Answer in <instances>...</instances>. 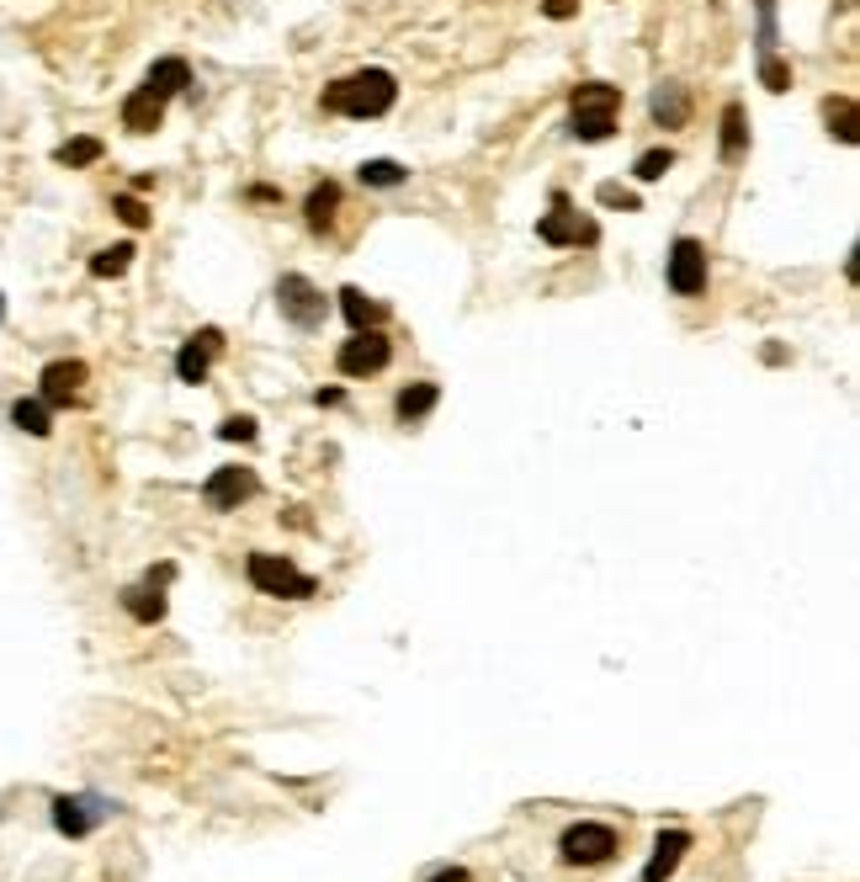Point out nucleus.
I'll use <instances>...</instances> for the list:
<instances>
[{"label":"nucleus","instance_id":"obj_30","mask_svg":"<svg viewBox=\"0 0 860 882\" xmlns=\"http://www.w3.org/2000/svg\"><path fill=\"white\" fill-rule=\"evenodd\" d=\"M218 436H224V442H255V421H250V415H229V421L218 426Z\"/></svg>","mask_w":860,"mask_h":882},{"label":"nucleus","instance_id":"obj_13","mask_svg":"<svg viewBox=\"0 0 860 882\" xmlns=\"http://www.w3.org/2000/svg\"><path fill=\"white\" fill-rule=\"evenodd\" d=\"M160 122H165V96H154L149 86L122 101V128H128V133H154Z\"/></svg>","mask_w":860,"mask_h":882},{"label":"nucleus","instance_id":"obj_35","mask_svg":"<svg viewBox=\"0 0 860 882\" xmlns=\"http://www.w3.org/2000/svg\"><path fill=\"white\" fill-rule=\"evenodd\" d=\"M340 399H346V394H340V389H319V404H325V410H335Z\"/></svg>","mask_w":860,"mask_h":882},{"label":"nucleus","instance_id":"obj_26","mask_svg":"<svg viewBox=\"0 0 860 882\" xmlns=\"http://www.w3.org/2000/svg\"><path fill=\"white\" fill-rule=\"evenodd\" d=\"M128 266H133V244L122 240V244H112V250H101V255L90 261V276H107V282H112V276H122Z\"/></svg>","mask_w":860,"mask_h":882},{"label":"nucleus","instance_id":"obj_28","mask_svg":"<svg viewBox=\"0 0 860 882\" xmlns=\"http://www.w3.org/2000/svg\"><path fill=\"white\" fill-rule=\"evenodd\" d=\"M760 80H765V91H786V86H792V69L775 59V54H765V59H760Z\"/></svg>","mask_w":860,"mask_h":882},{"label":"nucleus","instance_id":"obj_2","mask_svg":"<svg viewBox=\"0 0 860 882\" xmlns=\"http://www.w3.org/2000/svg\"><path fill=\"white\" fill-rule=\"evenodd\" d=\"M617 107H622V91H617V86H606V80L579 86V91H574V133L590 139V144L611 139V133H617Z\"/></svg>","mask_w":860,"mask_h":882},{"label":"nucleus","instance_id":"obj_12","mask_svg":"<svg viewBox=\"0 0 860 882\" xmlns=\"http://www.w3.org/2000/svg\"><path fill=\"white\" fill-rule=\"evenodd\" d=\"M685 851H690V835H685V829H664V835L653 840V856H649V867H643V882H664L675 867H681Z\"/></svg>","mask_w":860,"mask_h":882},{"label":"nucleus","instance_id":"obj_19","mask_svg":"<svg viewBox=\"0 0 860 882\" xmlns=\"http://www.w3.org/2000/svg\"><path fill=\"white\" fill-rule=\"evenodd\" d=\"M144 86L154 96H165V101H171L176 91H186V86H192V69H186V59H154V69H149Z\"/></svg>","mask_w":860,"mask_h":882},{"label":"nucleus","instance_id":"obj_8","mask_svg":"<svg viewBox=\"0 0 860 882\" xmlns=\"http://www.w3.org/2000/svg\"><path fill=\"white\" fill-rule=\"evenodd\" d=\"M670 287L681 298H696L707 287V250H701V240H675V250H670Z\"/></svg>","mask_w":860,"mask_h":882},{"label":"nucleus","instance_id":"obj_34","mask_svg":"<svg viewBox=\"0 0 860 882\" xmlns=\"http://www.w3.org/2000/svg\"><path fill=\"white\" fill-rule=\"evenodd\" d=\"M431 882H468V872H462V867H446V872H436Z\"/></svg>","mask_w":860,"mask_h":882},{"label":"nucleus","instance_id":"obj_9","mask_svg":"<svg viewBox=\"0 0 860 882\" xmlns=\"http://www.w3.org/2000/svg\"><path fill=\"white\" fill-rule=\"evenodd\" d=\"M255 489H261V479H255L250 468H218L208 484H203V500H208L213 511H239Z\"/></svg>","mask_w":860,"mask_h":882},{"label":"nucleus","instance_id":"obj_24","mask_svg":"<svg viewBox=\"0 0 860 882\" xmlns=\"http://www.w3.org/2000/svg\"><path fill=\"white\" fill-rule=\"evenodd\" d=\"M54 160H59V165H69V171H80V165H96V160H101V139L80 133V139L59 144V150H54Z\"/></svg>","mask_w":860,"mask_h":882},{"label":"nucleus","instance_id":"obj_1","mask_svg":"<svg viewBox=\"0 0 860 882\" xmlns=\"http://www.w3.org/2000/svg\"><path fill=\"white\" fill-rule=\"evenodd\" d=\"M393 101H399V80L388 69H357V75L325 86V107L340 118H383Z\"/></svg>","mask_w":860,"mask_h":882},{"label":"nucleus","instance_id":"obj_25","mask_svg":"<svg viewBox=\"0 0 860 882\" xmlns=\"http://www.w3.org/2000/svg\"><path fill=\"white\" fill-rule=\"evenodd\" d=\"M357 176H361V186H378V192H383V186H404V176H410V171H404L399 160H367Z\"/></svg>","mask_w":860,"mask_h":882},{"label":"nucleus","instance_id":"obj_4","mask_svg":"<svg viewBox=\"0 0 860 882\" xmlns=\"http://www.w3.org/2000/svg\"><path fill=\"white\" fill-rule=\"evenodd\" d=\"M536 240H547V244H595L600 240V229H595L590 214H579V208L568 203V192H553L547 214L536 218Z\"/></svg>","mask_w":860,"mask_h":882},{"label":"nucleus","instance_id":"obj_20","mask_svg":"<svg viewBox=\"0 0 860 882\" xmlns=\"http://www.w3.org/2000/svg\"><path fill=\"white\" fill-rule=\"evenodd\" d=\"M824 118H829L834 139L839 144H856L860 139V112H856V96H829V107H824Z\"/></svg>","mask_w":860,"mask_h":882},{"label":"nucleus","instance_id":"obj_22","mask_svg":"<svg viewBox=\"0 0 860 882\" xmlns=\"http://www.w3.org/2000/svg\"><path fill=\"white\" fill-rule=\"evenodd\" d=\"M436 399H442V389H436V383H415V389H404V394H399V421H404V426L425 421V415L436 410Z\"/></svg>","mask_w":860,"mask_h":882},{"label":"nucleus","instance_id":"obj_31","mask_svg":"<svg viewBox=\"0 0 860 882\" xmlns=\"http://www.w3.org/2000/svg\"><path fill=\"white\" fill-rule=\"evenodd\" d=\"M600 203H606V208H627V214H632V208H638V192H622V186H600Z\"/></svg>","mask_w":860,"mask_h":882},{"label":"nucleus","instance_id":"obj_17","mask_svg":"<svg viewBox=\"0 0 860 882\" xmlns=\"http://www.w3.org/2000/svg\"><path fill=\"white\" fill-rule=\"evenodd\" d=\"M122 607L133 611V622H160V617L171 611V601H165L160 585H149L144 579V585H128V590H122Z\"/></svg>","mask_w":860,"mask_h":882},{"label":"nucleus","instance_id":"obj_33","mask_svg":"<svg viewBox=\"0 0 860 882\" xmlns=\"http://www.w3.org/2000/svg\"><path fill=\"white\" fill-rule=\"evenodd\" d=\"M171 579H176V564H154V569H149V585H160V590H165Z\"/></svg>","mask_w":860,"mask_h":882},{"label":"nucleus","instance_id":"obj_3","mask_svg":"<svg viewBox=\"0 0 860 882\" xmlns=\"http://www.w3.org/2000/svg\"><path fill=\"white\" fill-rule=\"evenodd\" d=\"M250 579H255V590H266V596H282V601H308L319 585H314V575H303L293 558H271V553H250Z\"/></svg>","mask_w":860,"mask_h":882},{"label":"nucleus","instance_id":"obj_6","mask_svg":"<svg viewBox=\"0 0 860 882\" xmlns=\"http://www.w3.org/2000/svg\"><path fill=\"white\" fill-rule=\"evenodd\" d=\"M568 867H600L617 856V829L611 824H568L564 840H558Z\"/></svg>","mask_w":860,"mask_h":882},{"label":"nucleus","instance_id":"obj_21","mask_svg":"<svg viewBox=\"0 0 860 882\" xmlns=\"http://www.w3.org/2000/svg\"><path fill=\"white\" fill-rule=\"evenodd\" d=\"M11 421L28 431V436H48V431H54V404H43L37 394L17 399V404H11Z\"/></svg>","mask_w":860,"mask_h":882},{"label":"nucleus","instance_id":"obj_29","mask_svg":"<svg viewBox=\"0 0 860 882\" xmlns=\"http://www.w3.org/2000/svg\"><path fill=\"white\" fill-rule=\"evenodd\" d=\"M112 214H118L128 229H144L149 224V208L139 203V197H112Z\"/></svg>","mask_w":860,"mask_h":882},{"label":"nucleus","instance_id":"obj_10","mask_svg":"<svg viewBox=\"0 0 860 882\" xmlns=\"http://www.w3.org/2000/svg\"><path fill=\"white\" fill-rule=\"evenodd\" d=\"M224 351V330H197L186 346H181V357H176V378L181 383H203L213 372V357Z\"/></svg>","mask_w":860,"mask_h":882},{"label":"nucleus","instance_id":"obj_23","mask_svg":"<svg viewBox=\"0 0 860 882\" xmlns=\"http://www.w3.org/2000/svg\"><path fill=\"white\" fill-rule=\"evenodd\" d=\"M743 150H749V122H743L739 101H728L722 107V160H739Z\"/></svg>","mask_w":860,"mask_h":882},{"label":"nucleus","instance_id":"obj_5","mask_svg":"<svg viewBox=\"0 0 860 882\" xmlns=\"http://www.w3.org/2000/svg\"><path fill=\"white\" fill-rule=\"evenodd\" d=\"M276 308L293 319L297 330H319V325H325V314H329L325 293H319L308 276H297V272H287L282 282H276Z\"/></svg>","mask_w":860,"mask_h":882},{"label":"nucleus","instance_id":"obj_11","mask_svg":"<svg viewBox=\"0 0 860 882\" xmlns=\"http://www.w3.org/2000/svg\"><path fill=\"white\" fill-rule=\"evenodd\" d=\"M80 389H86V362H48L43 383H37V399L43 404H75Z\"/></svg>","mask_w":860,"mask_h":882},{"label":"nucleus","instance_id":"obj_36","mask_svg":"<svg viewBox=\"0 0 860 882\" xmlns=\"http://www.w3.org/2000/svg\"><path fill=\"white\" fill-rule=\"evenodd\" d=\"M0 319H6V293H0Z\"/></svg>","mask_w":860,"mask_h":882},{"label":"nucleus","instance_id":"obj_18","mask_svg":"<svg viewBox=\"0 0 860 882\" xmlns=\"http://www.w3.org/2000/svg\"><path fill=\"white\" fill-rule=\"evenodd\" d=\"M335 214H340V186L319 182L314 192H308V203H303V218H308V229H319V235H325L329 224H335Z\"/></svg>","mask_w":860,"mask_h":882},{"label":"nucleus","instance_id":"obj_27","mask_svg":"<svg viewBox=\"0 0 860 882\" xmlns=\"http://www.w3.org/2000/svg\"><path fill=\"white\" fill-rule=\"evenodd\" d=\"M670 165H675V154H670V150H649L638 165H632V171H638V182H653V176H664Z\"/></svg>","mask_w":860,"mask_h":882},{"label":"nucleus","instance_id":"obj_32","mask_svg":"<svg viewBox=\"0 0 860 882\" xmlns=\"http://www.w3.org/2000/svg\"><path fill=\"white\" fill-rule=\"evenodd\" d=\"M542 11H547L553 22H568V17H579V0H542Z\"/></svg>","mask_w":860,"mask_h":882},{"label":"nucleus","instance_id":"obj_14","mask_svg":"<svg viewBox=\"0 0 860 882\" xmlns=\"http://www.w3.org/2000/svg\"><path fill=\"white\" fill-rule=\"evenodd\" d=\"M96 819H101V803H90V797H59V803H54V829L69 835V840L90 835Z\"/></svg>","mask_w":860,"mask_h":882},{"label":"nucleus","instance_id":"obj_15","mask_svg":"<svg viewBox=\"0 0 860 882\" xmlns=\"http://www.w3.org/2000/svg\"><path fill=\"white\" fill-rule=\"evenodd\" d=\"M340 314H346L351 330H378L388 319V308L378 304V298H367L361 287H340Z\"/></svg>","mask_w":860,"mask_h":882},{"label":"nucleus","instance_id":"obj_7","mask_svg":"<svg viewBox=\"0 0 860 882\" xmlns=\"http://www.w3.org/2000/svg\"><path fill=\"white\" fill-rule=\"evenodd\" d=\"M340 372L346 378H378L388 362H393V346H388V335L383 330H357L346 346H340Z\"/></svg>","mask_w":860,"mask_h":882},{"label":"nucleus","instance_id":"obj_16","mask_svg":"<svg viewBox=\"0 0 860 882\" xmlns=\"http://www.w3.org/2000/svg\"><path fill=\"white\" fill-rule=\"evenodd\" d=\"M653 122H658V128H685V122H690V101H685V86L664 80V86L653 91Z\"/></svg>","mask_w":860,"mask_h":882}]
</instances>
